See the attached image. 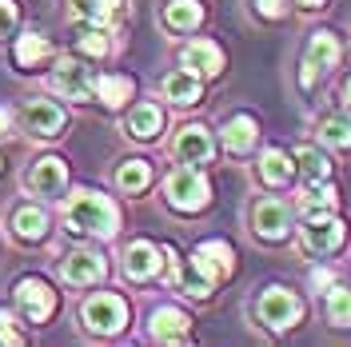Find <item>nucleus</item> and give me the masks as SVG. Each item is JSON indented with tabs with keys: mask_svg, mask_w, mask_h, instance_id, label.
<instances>
[{
	"mask_svg": "<svg viewBox=\"0 0 351 347\" xmlns=\"http://www.w3.org/2000/svg\"><path fill=\"white\" fill-rule=\"evenodd\" d=\"M339 64H343V40L331 28H315L300 52V88L315 92Z\"/></svg>",
	"mask_w": 351,
	"mask_h": 347,
	"instance_id": "obj_6",
	"label": "nucleus"
},
{
	"mask_svg": "<svg viewBox=\"0 0 351 347\" xmlns=\"http://www.w3.org/2000/svg\"><path fill=\"white\" fill-rule=\"evenodd\" d=\"M68 16L76 24H100V28H112V24L124 16V0H64Z\"/></svg>",
	"mask_w": 351,
	"mask_h": 347,
	"instance_id": "obj_29",
	"label": "nucleus"
},
{
	"mask_svg": "<svg viewBox=\"0 0 351 347\" xmlns=\"http://www.w3.org/2000/svg\"><path fill=\"white\" fill-rule=\"evenodd\" d=\"M64 228L68 236L76 232L84 239L108 243L120 236V208L112 195L96 192V188H72V195H64Z\"/></svg>",
	"mask_w": 351,
	"mask_h": 347,
	"instance_id": "obj_1",
	"label": "nucleus"
},
{
	"mask_svg": "<svg viewBox=\"0 0 351 347\" xmlns=\"http://www.w3.org/2000/svg\"><path fill=\"white\" fill-rule=\"evenodd\" d=\"M160 195H164V204L172 208L176 216H199V212L212 208V180L204 176V168L176 164L172 172L164 176Z\"/></svg>",
	"mask_w": 351,
	"mask_h": 347,
	"instance_id": "obj_3",
	"label": "nucleus"
},
{
	"mask_svg": "<svg viewBox=\"0 0 351 347\" xmlns=\"http://www.w3.org/2000/svg\"><path fill=\"white\" fill-rule=\"evenodd\" d=\"M144 331H148L152 344H188L192 339V315L176 304H156L148 311Z\"/></svg>",
	"mask_w": 351,
	"mask_h": 347,
	"instance_id": "obj_16",
	"label": "nucleus"
},
{
	"mask_svg": "<svg viewBox=\"0 0 351 347\" xmlns=\"http://www.w3.org/2000/svg\"><path fill=\"white\" fill-rule=\"evenodd\" d=\"M324 320L331 327H351V287L348 283H331L324 291Z\"/></svg>",
	"mask_w": 351,
	"mask_h": 347,
	"instance_id": "obj_32",
	"label": "nucleus"
},
{
	"mask_svg": "<svg viewBox=\"0 0 351 347\" xmlns=\"http://www.w3.org/2000/svg\"><path fill=\"white\" fill-rule=\"evenodd\" d=\"M216 140L228 156H252L260 148V120L252 112H232V116L219 120Z\"/></svg>",
	"mask_w": 351,
	"mask_h": 347,
	"instance_id": "obj_15",
	"label": "nucleus"
},
{
	"mask_svg": "<svg viewBox=\"0 0 351 347\" xmlns=\"http://www.w3.org/2000/svg\"><path fill=\"white\" fill-rule=\"evenodd\" d=\"M16 124L32 140H56L68 128V108L56 104V100H48V96H28L21 104V112H16Z\"/></svg>",
	"mask_w": 351,
	"mask_h": 347,
	"instance_id": "obj_9",
	"label": "nucleus"
},
{
	"mask_svg": "<svg viewBox=\"0 0 351 347\" xmlns=\"http://www.w3.org/2000/svg\"><path fill=\"white\" fill-rule=\"evenodd\" d=\"M300 176L295 168V156L280 148V144H267L256 160V180H260L263 188H271V192H280V188H291V180Z\"/></svg>",
	"mask_w": 351,
	"mask_h": 347,
	"instance_id": "obj_21",
	"label": "nucleus"
},
{
	"mask_svg": "<svg viewBox=\"0 0 351 347\" xmlns=\"http://www.w3.org/2000/svg\"><path fill=\"white\" fill-rule=\"evenodd\" d=\"M216 132L208 128V124H180V132H176L172 140V156L180 160V164H192V168H204V164H212L216 160Z\"/></svg>",
	"mask_w": 351,
	"mask_h": 347,
	"instance_id": "obj_13",
	"label": "nucleus"
},
{
	"mask_svg": "<svg viewBox=\"0 0 351 347\" xmlns=\"http://www.w3.org/2000/svg\"><path fill=\"white\" fill-rule=\"evenodd\" d=\"M0 168H4V160H0Z\"/></svg>",
	"mask_w": 351,
	"mask_h": 347,
	"instance_id": "obj_41",
	"label": "nucleus"
},
{
	"mask_svg": "<svg viewBox=\"0 0 351 347\" xmlns=\"http://www.w3.org/2000/svg\"><path fill=\"white\" fill-rule=\"evenodd\" d=\"M92 96H96L108 112H124L132 100H136V80L124 76V72H100L96 84H92Z\"/></svg>",
	"mask_w": 351,
	"mask_h": 347,
	"instance_id": "obj_27",
	"label": "nucleus"
},
{
	"mask_svg": "<svg viewBox=\"0 0 351 347\" xmlns=\"http://www.w3.org/2000/svg\"><path fill=\"white\" fill-rule=\"evenodd\" d=\"M160 96L172 108H196L199 100H204V80H199L196 72H188V68H176V72H168L160 80Z\"/></svg>",
	"mask_w": 351,
	"mask_h": 347,
	"instance_id": "obj_25",
	"label": "nucleus"
},
{
	"mask_svg": "<svg viewBox=\"0 0 351 347\" xmlns=\"http://www.w3.org/2000/svg\"><path fill=\"white\" fill-rule=\"evenodd\" d=\"M12 60H16V72H40V68H48L56 60V44H52L48 32L28 28V32H21L16 44H12Z\"/></svg>",
	"mask_w": 351,
	"mask_h": 347,
	"instance_id": "obj_20",
	"label": "nucleus"
},
{
	"mask_svg": "<svg viewBox=\"0 0 351 347\" xmlns=\"http://www.w3.org/2000/svg\"><path fill=\"white\" fill-rule=\"evenodd\" d=\"M12 304H16V311L32 327H44V324H52L56 311H60V291L44 276H21L12 283Z\"/></svg>",
	"mask_w": 351,
	"mask_h": 347,
	"instance_id": "obj_8",
	"label": "nucleus"
},
{
	"mask_svg": "<svg viewBox=\"0 0 351 347\" xmlns=\"http://www.w3.org/2000/svg\"><path fill=\"white\" fill-rule=\"evenodd\" d=\"M180 68L196 72L199 80H219L223 68H228V56H223V48H219L216 40L199 36V40H188L180 48Z\"/></svg>",
	"mask_w": 351,
	"mask_h": 347,
	"instance_id": "obj_18",
	"label": "nucleus"
},
{
	"mask_svg": "<svg viewBox=\"0 0 351 347\" xmlns=\"http://www.w3.org/2000/svg\"><path fill=\"white\" fill-rule=\"evenodd\" d=\"M335 208H339V188H335V180H304L300 216H304V212H335Z\"/></svg>",
	"mask_w": 351,
	"mask_h": 347,
	"instance_id": "obj_31",
	"label": "nucleus"
},
{
	"mask_svg": "<svg viewBox=\"0 0 351 347\" xmlns=\"http://www.w3.org/2000/svg\"><path fill=\"white\" fill-rule=\"evenodd\" d=\"M331 0H291V8H300V12H324Z\"/></svg>",
	"mask_w": 351,
	"mask_h": 347,
	"instance_id": "obj_38",
	"label": "nucleus"
},
{
	"mask_svg": "<svg viewBox=\"0 0 351 347\" xmlns=\"http://www.w3.org/2000/svg\"><path fill=\"white\" fill-rule=\"evenodd\" d=\"M295 236H300V252L315 256V260H328L335 256L343 243H348V219L335 212H304L295 224Z\"/></svg>",
	"mask_w": 351,
	"mask_h": 347,
	"instance_id": "obj_5",
	"label": "nucleus"
},
{
	"mask_svg": "<svg viewBox=\"0 0 351 347\" xmlns=\"http://www.w3.org/2000/svg\"><path fill=\"white\" fill-rule=\"evenodd\" d=\"M315 140L328 152H351V108H335L324 112L315 120Z\"/></svg>",
	"mask_w": 351,
	"mask_h": 347,
	"instance_id": "obj_28",
	"label": "nucleus"
},
{
	"mask_svg": "<svg viewBox=\"0 0 351 347\" xmlns=\"http://www.w3.org/2000/svg\"><path fill=\"white\" fill-rule=\"evenodd\" d=\"M56 272L68 287H96L100 280H108V260L96 248H68L56 260Z\"/></svg>",
	"mask_w": 351,
	"mask_h": 347,
	"instance_id": "obj_12",
	"label": "nucleus"
},
{
	"mask_svg": "<svg viewBox=\"0 0 351 347\" xmlns=\"http://www.w3.org/2000/svg\"><path fill=\"white\" fill-rule=\"evenodd\" d=\"M291 12V0H252V16L263 24H280Z\"/></svg>",
	"mask_w": 351,
	"mask_h": 347,
	"instance_id": "obj_34",
	"label": "nucleus"
},
{
	"mask_svg": "<svg viewBox=\"0 0 351 347\" xmlns=\"http://www.w3.org/2000/svg\"><path fill=\"white\" fill-rule=\"evenodd\" d=\"M295 168H300V176L304 180H331V172H335V164H331L328 148L315 140V144H295Z\"/></svg>",
	"mask_w": 351,
	"mask_h": 347,
	"instance_id": "obj_30",
	"label": "nucleus"
},
{
	"mask_svg": "<svg viewBox=\"0 0 351 347\" xmlns=\"http://www.w3.org/2000/svg\"><path fill=\"white\" fill-rule=\"evenodd\" d=\"M8 232L21 243H44V239L52 236V212L44 208L40 200H21L8 212Z\"/></svg>",
	"mask_w": 351,
	"mask_h": 347,
	"instance_id": "obj_17",
	"label": "nucleus"
},
{
	"mask_svg": "<svg viewBox=\"0 0 351 347\" xmlns=\"http://www.w3.org/2000/svg\"><path fill=\"white\" fill-rule=\"evenodd\" d=\"M335 280H339L335 267H315V272H311V287H315V291H328Z\"/></svg>",
	"mask_w": 351,
	"mask_h": 347,
	"instance_id": "obj_37",
	"label": "nucleus"
},
{
	"mask_svg": "<svg viewBox=\"0 0 351 347\" xmlns=\"http://www.w3.org/2000/svg\"><path fill=\"white\" fill-rule=\"evenodd\" d=\"M152 180H156V168H152V160H144V156L116 160V168H112V184L124 195H144L152 188Z\"/></svg>",
	"mask_w": 351,
	"mask_h": 347,
	"instance_id": "obj_26",
	"label": "nucleus"
},
{
	"mask_svg": "<svg viewBox=\"0 0 351 347\" xmlns=\"http://www.w3.org/2000/svg\"><path fill=\"white\" fill-rule=\"evenodd\" d=\"M128 315H132V304L120 291H92V296H84V304L76 311L80 331L88 339H116V335H124Z\"/></svg>",
	"mask_w": 351,
	"mask_h": 347,
	"instance_id": "obj_4",
	"label": "nucleus"
},
{
	"mask_svg": "<svg viewBox=\"0 0 351 347\" xmlns=\"http://www.w3.org/2000/svg\"><path fill=\"white\" fill-rule=\"evenodd\" d=\"M192 256H196V263L212 276L216 283H223L228 276H236V248L228 243V239H219V236H212V239H199L196 248H192Z\"/></svg>",
	"mask_w": 351,
	"mask_h": 347,
	"instance_id": "obj_24",
	"label": "nucleus"
},
{
	"mask_svg": "<svg viewBox=\"0 0 351 347\" xmlns=\"http://www.w3.org/2000/svg\"><path fill=\"white\" fill-rule=\"evenodd\" d=\"M304 315H307L304 296L295 287H287V283H267V287L256 291V300H252V320L263 331H271V335H284L291 327H300Z\"/></svg>",
	"mask_w": 351,
	"mask_h": 347,
	"instance_id": "obj_2",
	"label": "nucleus"
},
{
	"mask_svg": "<svg viewBox=\"0 0 351 347\" xmlns=\"http://www.w3.org/2000/svg\"><path fill=\"white\" fill-rule=\"evenodd\" d=\"M92 84H96V76H92V68L80 56H56L52 68H48V88L56 96L72 100V104H88L92 100Z\"/></svg>",
	"mask_w": 351,
	"mask_h": 347,
	"instance_id": "obj_11",
	"label": "nucleus"
},
{
	"mask_svg": "<svg viewBox=\"0 0 351 347\" xmlns=\"http://www.w3.org/2000/svg\"><path fill=\"white\" fill-rule=\"evenodd\" d=\"M120 260H124V280L128 283H152L164 276V243L132 239Z\"/></svg>",
	"mask_w": 351,
	"mask_h": 347,
	"instance_id": "obj_14",
	"label": "nucleus"
},
{
	"mask_svg": "<svg viewBox=\"0 0 351 347\" xmlns=\"http://www.w3.org/2000/svg\"><path fill=\"white\" fill-rule=\"evenodd\" d=\"M168 280H172V287L180 291V296L199 300V304H208V300L216 296V287H219V283L196 263V256H184V260L172 267V276H168Z\"/></svg>",
	"mask_w": 351,
	"mask_h": 347,
	"instance_id": "obj_23",
	"label": "nucleus"
},
{
	"mask_svg": "<svg viewBox=\"0 0 351 347\" xmlns=\"http://www.w3.org/2000/svg\"><path fill=\"white\" fill-rule=\"evenodd\" d=\"M0 344H8V347H21L24 344V335L16 331V320L8 315V307H0Z\"/></svg>",
	"mask_w": 351,
	"mask_h": 347,
	"instance_id": "obj_36",
	"label": "nucleus"
},
{
	"mask_svg": "<svg viewBox=\"0 0 351 347\" xmlns=\"http://www.w3.org/2000/svg\"><path fill=\"white\" fill-rule=\"evenodd\" d=\"M247 228H252V236L260 239V243H287L291 232H295V208L280 200V195H260V200H252V208H247Z\"/></svg>",
	"mask_w": 351,
	"mask_h": 347,
	"instance_id": "obj_7",
	"label": "nucleus"
},
{
	"mask_svg": "<svg viewBox=\"0 0 351 347\" xmlns=\"http://www.w3.org/2000/svg\"><path fill=\"white\" fill-rule=\"evenodd\" d=\"M164 132V104L156 100H136L124 108V136L136 144H156Z\"/></svg>",
	"mask_w": 351,
	"mask_h": 347,
	"instance_id": "obj_19",
	"label": "nucleus"
},
{
	"mask_svg": "<svg viewBox=\"0 0 351 347\" xmlns=\"http://www.w3.org/2000/svg\"><path fill=\"white\" fill-rule=\"evenodd\" d=\"M21 16H24L21 0H0V44L21 32Z\"/></svg>",
	"mask_w": 351,
	"mask_h": 347,
	"instance_id": "obj_35",
	"label": "nucleus"
},
{
	"mask_svg": "<svg viewBox=\"0 0 351 347\" xmlns=\"http://www.w3.org/2000/svg\"><path fill=\"white\" fill-rule=\"evenodd\" d=\"M12 124H16L12 108H8V104H0V136H8V132H12Z\"/></svg>",
	"mask_w": 351,
	"mask_h": 347,
	"instance_id": "obj_39",
	"label": "nucleus"
},
{
	"mask_svg": "<svg viewBox=\"0 0 351 347\" xmlns=\"http://www.w3.org/2000/svg\"><path fill=\"white\" fill-rule=\"evenodd\" d=\"M343 108H351V72H348V80H343Z\"/></svg>",
	"mask_w": 351,
	"mask_h": 347,
	"instance_id": "obj_40",
	"label": "nucleus"
},
{
	"mask_svg": "<svg viewBox=\"0 0 351 347\" xmlns=\"http://www.w3.org/2000/svg\"><path fill=\"white\" fill-rule=\"evenodd\" d=\"M76 48H80V56H96V60H104V56L112 52V28L80 24V32H76Z\"/></svg>",
	"mask_w": 351,
	"mask_h": 347,
	"instance_id": "obj_33",
	"label": "nucleus"
},
{
	"mask_svg": "<svg viewBox=\"0 0 351 347\" xmlns=\"http://www.w3.org/2000/svg\"><path fill=\"white\" fill-rule=\"evenodd\" d=\"M21 188L36 200H64L68 192V164L64 156H36L21 172Z\"/></svg>",
	"mask_w": 351,
	"mask_h": 347,
	"instance_id": "obj_10",
	"label": "nucleus"
},
{
	"mask_svg": "<svg viewBox=\"0 0 351 347\" xmlns=\"http://www.w3.org/2000/svg\"><path fill=\"white\" fill-rule=\"evenodd\" d=\"M204 21H208L204 0H164L160 4V28L172 36H192Z\"/></svg>",
	"mask_w": 351,
	"mask_h": 347,
	"instance_id": "obj_22",
	"label": "nucleus"
}]
</instances>
